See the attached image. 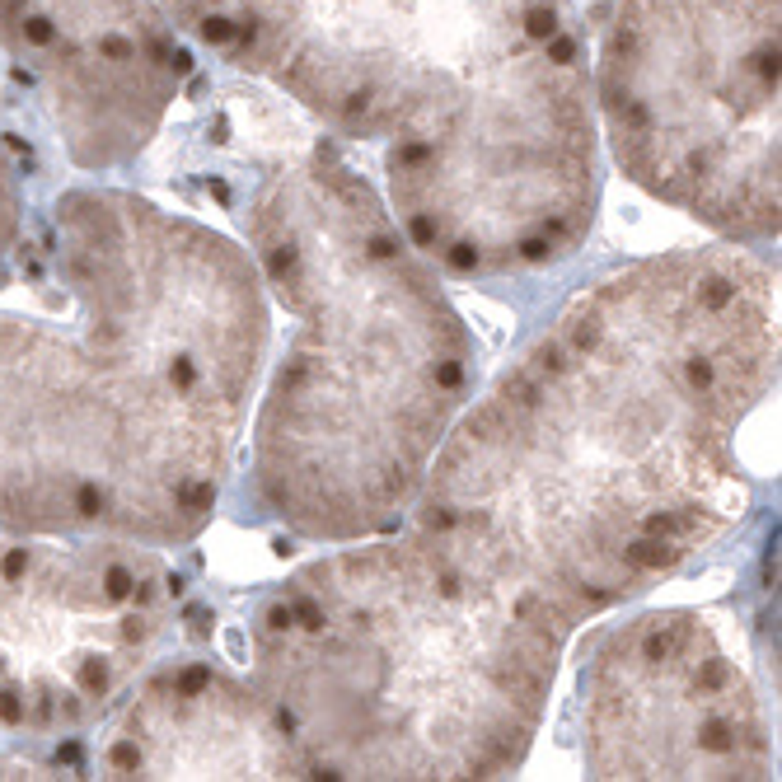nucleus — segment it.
<instances>
[{
	"label": "nucleus",
	"instance_id": "9",
	"mask_svg": "<svg viewBox=\"0 0 782 782\" xmlns=\"http://www.w3.org/2000/svg\"><path fill=\"white\" fill-rule=\"evenodd\" d=\"M0 66L66 164L108 178L164 136L197 48L164 0H0Z\"/></svg>",
	"mask_w": 782,
	"mask_h": 782
},
{
	"label": "nucleus",
	"instance_id": "8",
	"mask_svg": "<svg viewBox=\"0 0 782 782\" xmlns=\"http://www.w3.org/2000/svg\"><path fill=\"white\" fill-rule=\"evenodd\" d=\"M572 721L586 778H778L764 688L707 609L656 604L600 623L581 646Z\"/></svg>",
	"mask_w": 782,
	"mask_h": 782
},
{
	"label": "nucleus",
	"instance_id": "2",
	"mask_svg": "<svg viewBox=\"0 0 782 782\" xmlns=\"http://www.w3.org/2000/svg\"><path fill=\"white\" fill-rule=\"evenodd\" d=\"M48 286L0 305V530L202 539L277 324L244 239L89 178L52 197Z\"/></svg>",
	"mask_w": 782,
	"mask_h": 782
},
{
	"label": "nucleus",
	"instance_id": "5",
	"mask_svg": "<svg viewBox=\"0 0 782 782\" xmlns=\"http://www.w3.org/2000/svg\"><path fill=\"white\" fill-rule=\"evenodd\" d=\"M572 637L520 581L403 520L286 572L244 670L310 778L487 782L530 759Z\"/></svg>",
	"mask_w": 782,
	"mask_h": 782
},
{
	"label": "nucleus",
	"instance_id": "1",
	"mask_svg": "<svg viewBox=\"0 0 782 782\" xmlns=\"http://www.w3.org/2000/svg\"><path fill=\"white\" fill-rule=\"evenodd\" d=\"M773 393L768 249L717 239L618 263L473 389L407 525L581 632L735 530L750 506L740 440Z\"/></svg>",
	"mask_w": 782,
	"mask_h": 782
},
{
	"label": "nucleus",
	"instance_id": "11",
	"mask_svg": "<svg viewBox=\"0 0 782 782\" xmlns=\"http://www.w3.org/2000/svg\"><path fill=\"white\" fill-rule=\"evenodd\" d=\"M33 173L24 145L0 126V258L19 249V239L29 235V211H33Z\"/></svg>",
	"mask_w": 782,
	"mask_h": 782
},
{
	"label": "nucleus",
	"instance_id": "3",
	"mask_svg": "<svg viewBox=\"0 0 782 782\" xmlns=\"http://www.w3.org/2000/svg\"><path fill=\"white\" fill-rule=\"evenodd\" d=\"M192 48L379 150L403 235L459 282L567 263L604 192L577 0H164Z\"/></svg>",
	"mask_w": 782,
	"mask_h": 782
},
{
	"label": "nucleus",
	"instance_id": "10",
	"mask_svg": "<svg viewBox=\"0 0 782 782\" xmlns=\"http://www.w3.org/2000/svg\"><path fill=\"white\" fill-rule=\"evenodd\" d=\"M89 778H310L305 754L253 684L216 656H164L85 735Z\"/></svg>",
	"mask_w": 782,
	"mask_h": 782
},
{
	"label": "nucleus",
	"instance_id": "6",
	"mask_svg": "<svg viewBox=\"0 0 782 782\" xmlns=\"http://www.w3.org/2000/svg\"><path fill=\"white\" fill-rule=\"evenodd\" d=\"M600 150L740 249L778 244V0H614L591 48Z\"/></svg>",
	"mask_w": 782,
	"mask_h": 782
},
{
	"label": "nucleus",
	"instance_id": "7",
	"mask_svg": "<svg viewBox=\"0 0 782 782\" xmlns=\"http://www.w3.org/2000/svg\"><path fill=\"white\" fill-rule=\"evenodd\" d=\"M183 577L169 548L113 534L0 530V740H85L173 646Z\"/></svg>",
	"mask_w": 782,
	"mask_h": 782
},
{
	"label": "nucleus",
	"instance_id": "4",
	"mask_svg": "<svg viewBox=\"0 0 782 782\" xmlns=\"http://www.w3.org/2000/svg\"><path fill=\"white\" fill-rule=\"evenodd\" d=\"M235 225L286 319L239 450L253 511L324 548L398 530L478 389L445 272L324 126L258 164Z\"/></svg>",
	"mask_w": 782,
	"mask_h": 782
}]
</instances>
